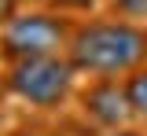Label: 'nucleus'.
<instances>
[{
	"mask_svg": "<svg viewBox=\"0 0 147 136\" xmlns=\"http://www.w3.org/2000/svg\"><path fill=\"white\" fill-rule=\"evenodd\" d=\"M70 63L77 74L92 77H121L147 66V30L136 26L132 19H114V22H88L74 30L70 37Z\"/></svg>",
	"mask_w": 147,
	"mask_h": 136,
	"instance_id": "1",
	"label": "nucleus"
},
{
	"mask_svg": "<svg viewBox=\"0 0 147 136\" xmlns=\"http://www.w3.org/2000/svg\"><path fill=\"white\" fill-rule=\"evenodd\" d=\"M74 74H77V66L70 59H63V55L15 59L7 66L4 88L15 99L37 107V110H52V107H63L66 103V96L74 88Z\"/></svg>",
	"mask_w": 147,
	"mask_h": 136,
	"instance_id": "2",
	"label": "nucleus"
},
{
	"mask_svg": "<svg viewBox=\"0 0 147 136\" xmlns=\"http://www.w3.org/2000/svg\"><path fill=\"white\" fill-rule=\"evenodd\" d=\"M74 30L59 15H15L0 26V55L4 59H37V55H63L70 48Z\"/></svg>",
	"mask_w": 147,
	"mask_h": 136,
	"instance_id": "3",
	"label": "nucleus"
},
{
	"mask_svg": "<svg viewBox=\"0 0 147 136\" xmlns=\"http://www.w3.org/2000/svg\"><path fill=\"white\" fill-rule=\"evenodd\" d=\"M81 110L99 129H121L129 118H132L129 92H125V85H118V77H96L81 92Z\"/></svg>",
	"mask_w": 147,
	"mask_h": 136,
	"instance_id": "4",
	"label": "nucleus"
},
{
	"mask_svg": "<svg viewBox=\"0 0 147 136\" xmlns=\"http://www.w3.org/2000/svg\"><path fill=\"white\" fill-rule=\"evenodd\" d=\"M125 92H129L132 118H144V121H147V66L132 70V74L125 77Z\"/></svg>",
	"mask_w": 147,
	"mask_h": 136,
	"instance_id": "5",
	"label": "nucleus"
},
{
	"mask_svg": "<svg viewBox=\"0 0 147 136\" xmlns=\"http://www.w3.org/2000/svg\"><path fill=\"white\" fill-rule=\"evenodd\" d=\"M114 11L121 19H147V0H114Z\"/></svg>",
	"mask_w": 147,
	"mask_h": 136,
	"instance_id": "6",
	"label": "nucleus"
},
{
	"mask_svg": "<svg viewBox=\"0 0 147 136\" xmlns=\"http://www.w3.org/2000/svg\"><path fill=\"white\" fill-rule=\"evenodd\" d=\"M55 7H66V11H88L96 7V0H52Z\"/></svg>",
	"mask_w": 147,
	"mask_h": 136,
	"instance_id": "7",
	"label": "nucleus"
},
{
	"mask_svg": "<svg viewBox=\"0 0 147 136\" xmlns=\"http://www.w3.org/2000/svg\"><path fill=\"white\" fill-rule=\"evenodd\" d=\"M18 15V0H0V26Z\"/></svg>",
	"mask_w": 147,
	"mask_h": 136,
	"instance_id": "8",
	"label": "nucleus"
},
{
	"mask_svg": "<svg viewBox=\"0 0 147 136\" xmlns=\"http://www.w3.org/2000/svg\"><path fill=\"white\" fill-rule=\"evenodd\" d=\"M107 136H144V133H136V129H125V125H121V129H107Z\"/></svg>",
	"mask_w": 147,
	"mask_h": 136,
	"instance_id": "9",
	"label": "nucleus"
}]
</instances>
